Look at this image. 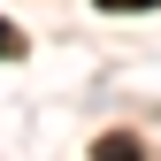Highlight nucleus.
Wrapping results in <instances>:
<instances>
[{
	"label": "nucleus",
	"mask_w": 161,
	"mask_h": 161,
	"mask_svg": "<svg viewBox=\"0 0 161 161\" xmlns=\"http://www.w3.org/2000/svg\"><path fill=\"white\" fill-rule=\"evenodd\" d=\"M92 161H138V138H123V130H115V138H100Z\"/></svg>",
	"instance_id": "1"
},
{
	"label": "nucleus",
	"mask_w": 161,
	"mask_h": 161,
	"mask_svg": "<svg viewBox=\"0 0 161 161\" xmlns=\"http://www.w3.org/2000/svg\"><path fill=\"white\" fill-rule=\"evenodd\" d=\"M0 62H23V31H15L8 15H0Z\"/></svg>",
	"instance_id": "2"
},
{
	"label": "nucleus",
	"mask_w": 161,
	"mask_h": 161,
	"mask_svg": "<svg viewBox=\"0 0 161 161\" xmlns=\"http://www.w3.org/2000/svg\"><path fill=\"white\" fill-rule=\"evenodd\" d=\"M92 8H108V15H146V8H161V0H92Z\"/></svg>",
	"instance_id": "3"
}]
</instances>
